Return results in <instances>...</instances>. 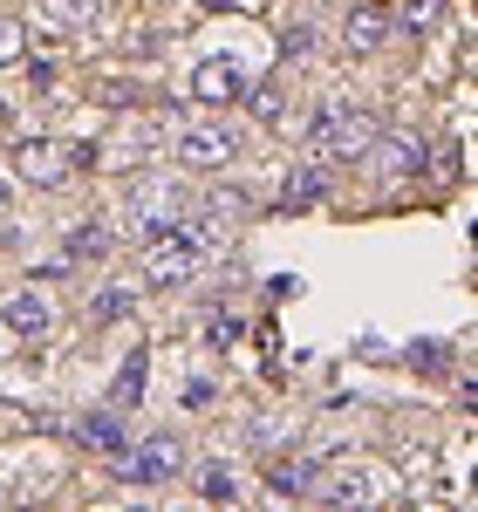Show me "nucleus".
<instances>
[{
    "instance_id": "f8f14e48",
    "label": "nucleus",
    "mask_w": 478,
    "mask_h": 512,
    "mask_svg": "<svg viewBox=\"0 0 478 512\" xmlns=\"http://www.w3.org/2000/svg\"><path fill=\"white\" fill-rule=\"evenodd\" d=\"M144 396V355H123V369H117V410H130Z\"/></svg>"
},
{
    "instance_id": "9d476101",
    "label": "nucleus",
    "mask_w": 478,
    "mask_h": 512,
    "mask_svg": "<svg viewBox=\"0 0 478 512\" xmlns=\"http://www.w3.org/2000/svg\"><path fill=\"white\" fill-rule=\"evenodd\" d=\"M321 198H328V171H321V164L287 171V185H280V205H287V212H308V205H321Z\"/></svg>"
},
{
    "instance_id": "f3484780",
    "label": "nucleus",
    "mask_w": 478,
    "mask_h": 512,
    "mask_svg": "<svg viewBox=\"0 0 478 512\" xmlns=\"http://www.w3.org/2000/svg\"><path fill=\"white\" fill-rule=\"evenodd\" d=\"M233 492H239V485L226 478V465H205V472H199V499H212V506H233Z\"/></svg>"
},
{
    "instance_id": "39448f33",
    "label": "nucleus",
    "mask_w": 478,
    "mask_h": 512,
    "mask_svg": "<svg viewBox=\"0 0 478 512\" xmlns=\"http://www.w3.org/2000/svg\"><path fill=\"white\" fill-rule=\"evenodd\" d=\"M315 492L328 506H376V492H383V478L369 472V465H342L335 478H315Z\"/></svg>"
},
{
    "instance_id": "4468645a",
    "label": "nucleus",
    "mask_w": 478,
    "mask_h": 512,
    "mask_svg": "<svg viewBox=\"0 0 478 512\" xmlns=\"http://www.w3.org/2000/svg\"><path fill=\"white\" fill-rule=\"evenodd\" d=\"M96 253H110V226H76L69 233V260H96Z\"/></svg>"
},
{
    "instance_id": "f257e3e1",
    "label": "nucleus",
    "mask_w": 478,
    "mask_h": 512,
    "mask_svg": "<svg viewBox=\"0 0 478 512\" xmlns=\"http://www.w3.org/2000/svg\"><path fill=\"white\" fill-rule=\"evenodd\" d=\"M144 246H151V280L158 287H178V280H192L205 267V253L219 246V226H205V219H171V226H158V233H144Z\"/></svg>"
},
{
    "instance_id": "a211bd4d",
    "label": "nucleus",
    "mask_w": 478,
    "mask_h": 512,
    "mask_svg": "<svg viewBox=\"0 0 478 512\" xmlns=\"http://www.w3.org/2000/svg\"><path fill=\"white\" fill-rule=\"evenodd\" d=\"M14 55H21V35H14V28L0 21V62H14Z\"/></svg>"
},
{
    "instance_id": "423d86ee",
    "label": "nucleus",
    "mask_w": 478,
    "mask_h": 512,
    "mask_svg": "<svg viewBox=\"0 0 478 512\" xmlns=\"http://www.w3.org/2000/svg\"><path fill=\"white\" fill-rule=\"evenodd\" d=\"M0 321H7L14 335H41V328L55 321V308H48V294L21 287V294H7V301H0Z\"/></svg>"
},
{
    "instance_id": "ddd939ff",
    "label": "nucleus",
    "mask_w": 478,
    "mask_h": 512,
    "mask_svg": "<svg viewBox=\"0 0 478 512\" xmlns=\"http://www.w3.org/2000/svg\"><path fill=\"white\" fill-rule=\"evenodd\" d=\"M376 41H383V14H369V7H362V14H349V48H356V55H369Z\"/></svg>"
},
{
    "instance_id": "f03ea898",
    "label": "nucleus",
    "mask_w": 478,
    "mask_h": 512,
    "mask_svg": "<svg viewBox=\"0 0 478 512\" xmlns=\"http://www.w3.org/2000/svg\"><path fill=\"white\" fill-rule=\"evenodd\" d=\"M308 144H315V158L356 164L362 151L376 144V117L356 110V103H328V110H315V123H308Z\"/></svg>"
},
{
    "instance_id": "7ed1b4c3",
    "label": "nucleus",
    "mask_w": 478,
    "mask_h": 512,
    "mask_svg": "<svg viewBox=\"0 0 478 512\" xmlns=\"http://www.w3.org/2000/svg\"><path fill=\"white\" fill-rule=\"evenodd\" d=\"M178 158L192 164V171H219V164L239 158V130L233 123H192V130L178 137Z\"/></svg>"
},
{
    "instance_id": "9b49d317",
    "label": "nucleus",
    "mask_w": 478,
    "mask_h": 512,
    "mask_svg": "<svg viewBox=\"0 0 478 512\" xmlns=\"http://www.w3.org/2000/svg\"><path fill=\"white\" fill-rule=\"evenodd\" d=\"M308 472H315V465L287 458V465H274L267 478H274V492H287V499H315V478H308Z\"/></svg>"
},
{
    "instance_id": "0eeeda50",
    "label": "nucleus",
    "mask_w": 478,
    "mask_h": 512,
    "mask_svg": "<svg viewBox=\"0 0 478 512\" xmlns=\"http://www.w3.org/2000/svg\"><path fill=\"white\" fill-rule=\"evenodd\" d=\"M14 171H21V178H35V185H55V178L69 171V158H62L55 144L28 137V144H14Z\"/></svg>"
},
{
    "instance_id": "2eb2a0df",
    "label": "nucleus",
    "mask_w": 478,
    "mask_h": 512,
    "mask_svg": "<svg viewBox=\"0 0 478 512\" xmlns=\"http://www.w3.org/2000/svg\"><path fill=\"white\" fill-rule=\"evenodd\" d=\"M89 315H96V321H123V315H130V287H96Z\"/></svg>"
},
{
    "instance_id": "6e6552de",
    "label": "nucleus",
    "mask_w": 478,
    "mask_h": 512,
    "mask_svg": "<svg viewBox=\"0 0 478 512\" xmlns=\"http://www.w3.org/2000/svg\"><path fill=\"white\" fill-rule=\"evenodd\" d=\"M239 82H246V69H239V62H205L199 76H192V96L219 110V103H233V96H239Z\"/></svg>"
},
{
    "instance_id": "1a4fd4ad",
    "label": "nucleus",
    "mask_w": 478,
    "mask_h": 512,
    "mask_svg": "<svg viewBox=\"0 0 478 512\" xmlns=\"http://www.w3.org/2000/svg\"><path fill=\"white\" fill-rule=\"evenodd\" d=\"M82 444L103 451V458H123V451H130V431H123L117 410H89V417H82Z\"/></svg>"
},
{
    "instance_id": "20e7f679",
    "label": "nucleus",
    "mask_w": 478,
    "mask_h": 512,
    "mask_svg": "<svg viewBox=\"0 0 478 512\" xmlns=\"http://www.w3.org/2000/svg\"><path fill=\"white\" fill-rule=\"evenodd\" d=\"M178 465H185V444L178 437H151V444L123 451V478L130 485H164V478H178Z\"/></svg>"
},
{
    "instance_id": "dca6fc26",
    "label": "nucleus",
    "mask_w": 478,
    "mask_h": 512,
    "mask_svg": "<svg viewBox=\"0 0 478 512\" xmlns=\"http://www.w3.org/2000/svg\"><path fill=\"white\" fill-rule=\"evenodd\" d=\"M205 342H212V349H233L239 342V315L233 308H212V315H205Z\"/></svg>"
}]
</instances>
